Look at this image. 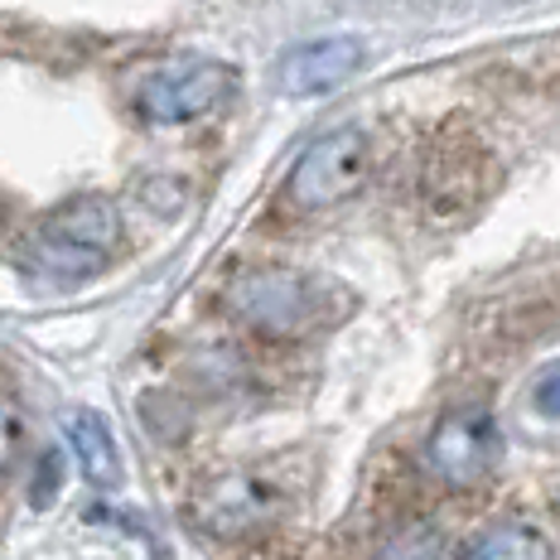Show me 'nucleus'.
<instances>
[{
  "mask_svg": "<svg viewBox=\"0 0 560 560\" xmlns=\"http://www.w3.org/2000/svg\"><path fill=\"white\" fill-rule=\"evenodd\" d=\"M532 401H536V411H541V416H556V420H560V363L541 372V382H536Z\"/></svg>",
  "mask_w": 560,
  "mask_h": 560,
  "instance_id": "obj_12",
  "label": "nucleus"
},
{
  "mask_svg": "<svg viewBox=\"0 0 560 560\" xmlns=\"http://www.w3.org/2000/svg\"><path fill=\"white\" fill-rule=\"evenodd\" d=\"M343 290L295 266H247L228 285V310L261 338H310L338 319Z\"/></svg>",
  "mask_w": 560,
  "mask_h": 560,
  "instance_id": "obj_1",
  "label": "nucleus"
},
{
  "mask_svg": "<svg viewBox=\"0 0 560 560\" xmlns=\"http://www.w3.org/2000/svg\"><path fill=\"white\" fill-rule=\"evenodd\" d=\"M237 92V68L218 63V58H174L160 63L155 73L140 83L136 112L150 126H189L228 107Z\"/></svg>",
  "mask_w": 560,
  "mask_h": 560,
  "instance_id": "obj_4",
  "label": "nucleus"
},
{
  "mask_svg": "<svg viewBox=\"0 0 560 560\" xmlns=\"http://www.w3.org/2000/svg\"><path fill=\"white\" fill-rule=\"evenodd\" d=\"M121 247V213L107 194H78L58 203L34 232L30 266L49 285H83L102 276Z\"/></svg>",
  "mask_w": 560,
  "mask_h": 560,
  "instance_id": "obj_2",
  "label": "nucleus"
},
{
  "mask_svg": "<svg viewBox=\"0 0 560 560\" xmlns=\"http://www.w3.org/2000/svg\"><path fill=\"white\" fill-rule=\"evenodd\" d=\"M68 435H73L78 464H83L92 488H121V454H116L107 420H97L92 411H78L73 425H68Z\"/></svg>",
  "mask_w": 560,
  "mask_h": 560,
  "instance_id": "obj_8",
  "label": "nucleus"
},
{
  "mask_svg": "<svg viewBox=\"0 0 560 560\" xmlns=\"http://www.w3.org/2000/svg\"><path fill=\"white\" fill-rule=\"evenodd\" d=\"M363 58H368V49L353 34L300 44V49L285 54V63H280V88H285L290 97H319V92H334L338 83H348V78L363 68Z\"/></svg>",
  "mask_w": 560,
  "mask_h": 560,
  "instance_id": "obj_7",
  "label": "nucleus"
},
{
  "mask_svg": "<svg viewBox=\"0 0 560 560\" xmlns=\"http://www.w3.org/2000/svg\"><path fill=\"white\" fill-rule=\"evenodd\" d=\"M372 174V136L363 126H338L319 136L305 155L295 160L285 179V203L300 213H324V208L348 203Z\"/></svg>",
  "mask_w": 560,
  "mask_h": 560,
  "instance_id": "obj_3",
  "label": "nucleus"
},
{
  "mask_svg": "<svg viewBox=\"0 0 560 560\" xmlns=\"http://www.w3.org/2000/svg\"><path fill=\"white\" fill-rule=\"evenodd\" d=\"M25 435H30V430H25V411H20V406L0 392V483L20 469V459H25Z\"/></svg>",
  "mask_w": 560,
  "mask_h": 560,
  "instance_id": "obj_11",
  "label": "nucleus"
},
{
  "mask_svg": "<svg viewBox=\"0 0 560 560\" xmlns=\"http://www.w3.org/2000/svg\"><path fill=\"white\" fill-rule=\"evenodd\" d=\"M498 454H503V430L488 406H454L435 420L425 440V464L440 483L474 488L493 474Z\"/></svg>",
  "mask_w": 560,
  "mask_h": 560,
  "instance_id": "obj_5",
  "label": "nucleus"
},
{
  "mask_svg": "<svg viewBox=\"0 0 560 560\" xmlns=\"http://www.w3.org/2000/svg\"><path fill=\"white\" fill-rule=\"evenodd\" d=\"M54 483H58V454H44V474H39V488H34V503H49Z\"/></svg>",
  "mask_w": 560,
  "mask_h": 560,
  "instance_id": "obj_13",
  "label": "nucleus"
},
{
  "mask_svg": "<svg viewBox=\"0 0 560 560\" xmlns=\"http://www.w3.org/2000/svg\"><path fill=\"white\" fill-rule=\"evenodd\" d=\"M377 560H445V541H440V532L430 527V522L406 517L382 532Z\"/></svg>",
  "mask_w": 560,
  "mask_h": 560,
  "instance_id": "obj_10",
  "label": "nucleus"
},
{
  "mask_svg": "<svg viewBox=\"0 0 560 560\" xmlns=\"http://www.w3.org/2000/svg\"><path fill=\"white\" fill-rule=\"evenodd\" d=\"M285 512V493L261 474H223L213 483H203L194 503V522L208 536H252Z\"/></svg>",
  "mask_w": 560,
  "mask_h": 560,
  "instance_id": "obj_6",
  "label": "nucleus"
},
{
  "mask_svg": "<svg viewBox=\"0 0 560 560\" xmlns=\"http://www.w3.org/2000/svg\"><path fill=\"white\" fill-rule=\"evenodd\" d=\"M464 560H551V541L532 527L503 522V527H483Z\"/></svg>",
  "mask_w": 560,
  "mask_h": 560,
  "instance_id": "obj_9",
  "label": "nucleus"
}]
</instances>
